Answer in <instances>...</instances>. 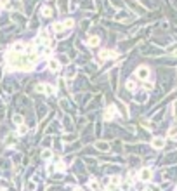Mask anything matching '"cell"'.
Listing matches in <instances>:
<instances>
[{
  "instance_id": "1",
  "label": "cell",
  "mask_w": 177,
  "mask_h": 191,
  "mask_svg": "<svg viewBox=\"0 0 177 191\" xmlns=\"http://www.w3.org/2000/svg\"><path fill=\"white\" fill-rule=\"evenodd\" d=\"M118 56L116 54V50H109V49H104L99 52V63H103V61H106V59H115V57Z\"/></svg>"
},
{
  "instance_id": "2",
  "label": "cell",
  "mask_w": 177,
  "mask_h": 191,
  "mask_svg": "<svg viewBox=\"0 0 177 191\" xmlns=\"http://www.w3.org/2000/svg\"><path fill=\"white\" fill-rule=\"evenodd\" d=\"M135 77L139 78V80H148L149 78V68L148 66H139V68L135 70Z\"/></svg>"
},
{
  "instance_id": "3",
  "label": "cell",
  "mask_w": 177,
  "mask_h": 191,
  "mask_svg": "<svg viewBox=\"0 0 177 191\" xmlns=\"http://www.w3.org/2000/svg\"><path fill=\"white\" fill-rule=\"evenodd\" d=\"M151 177H153V172H151L149 169H142L141 172H139V179H141L142 183H149Z\"/></svg>"
},
{
  "instance_id": "4",
  "label": "cell",
  "mask_w": 177,
  "mask_h": 191,
  "mask_svg": "<svg viewBox=\"0 0 177 191\" xmlns=\"http://www.w3.org/2000/svg\"><path fill=\"white\" fill-rule=\"evenodd\" d=\"M115 115H116V106H115V104L108 106V110L104 111V118H106V120H113Z\"/></svg>"
},
{
  "instance_id": "5",
  "label": "cell",
  "mask_w": 177,
  "mask_h": 191,
  "mask_svg": "<svg viewBox=\"0 0 177 191\" xmlns=\"http://www.w3.org/2000/svg\"><path fill=\"white\" fill-rule=\"evenodd\" d=\"M151 146H153L155 149H163V146H165V139H163V137H153Z\"/></svg>"
},
{
  "instance_id": "6",
  "label": "cell",
  "mask_w": 177,
  "mask_h": 191,
  "mask_svg": "<svg viewBox=\"0 0 177 191\" xmlns=\"http://www.w3.org/2000/svg\"><path fill=\"white\" fill-rule=\"evenodd\" d=\"M26 49H28V47H26L23 42H16V43H12V45H11V50H12V52H19V54H21V52H24Z\"/></svg>"
},
{
  "instance_id": "7",
  "label": "cell",
  "mask_w": 177,
  "mask_h": 191,
  "mask_svg": "<svg viewBox=\"0 0 177 191\" xmlns=\"http://www.w3.org/2000/svg\"><path fill=\"white\" fill-rule=\"evenodd\" d=\"M59 68H61V64H59L57 59H49V70L52 71V73H57Z\"/></svg>"
},
{
  "instance_id": "8",
  "label": "cell",
  "mask_w": 177,
  "mask_h": 191,
  "mask_svg": "<svg viewBox=\"0 0 177 191\" xmlns=\"http://www.w3.org/2000/svg\"><path fill=\"white\" fill-rule=\"evenodd\" d=\"M118 184H122V179L118 176H113V177H109V184H108V188L109 189H115Z\"/></svg>"
},
{
  "instance_id": "9",
  "label": "cell",
  "mask_w": 177,
  "mask_h": 191,
  "mask_svg": "<svg viewBox=\"0 0 177 191\" xmlns=\"http://www.w3.org/2000/svg\"><path fill=\"white\" fill-rule=\"evenodd\" d=\"M99 38H97V37H89V38H87V45H89V47H97V45H99Z\"/></svg>"
},
{
  "instance_id": "10",
  "label": "cell",
  "mask_w": 177,
  "mask_h": 191,
  "mask_svg": "<svg viewBox=\"0 0 177 191\" xmlns=\"http://www.w3.org/2000/svg\"><path fill=\"white\" fill-rule=\"evenodd\" d=\"M89 186H90V189L92 191H99L101 189V184H99L97 179H90V181H89Z\"/></svg>"
},
{
  "instance_id": "11",
  "label": "cell",
  "mask_w": 177,
  "mask_h": 191,
  "mask_svg": "<svg viewBox=\"0 0 177 191\" xmlns=\"http://www.w3.org/2000/svg\"><path fill=\"white\" fill-rule=\"evenodd\" d=\"M96 148L99 149V151H108V149H109V144L104 142V141H97L96 142Z\"/></svg>"
},
{
  "instance_id": "12",
  "label": "cell",
  "mask_w": 177,
  "mask_h": 191,
  "mask_svg": "<svg viewBox=\"0 0 177 191\" xmlns=\"http://www.w3.org/2000/svg\"><path fill=\"white\" fill-rule=\"evenodd\" d=\"M165 52H167V54H170V56H177V43H172V45H169V47L165 49Z\"/></svg>"
},
{
  "instance_id": "13",
  "label": "cell",
  "mask_w": 177,
  "mask_h": 191,
  "mask_svg": "<svg viewBox=\"0 0 177 191\" xmlns=\"http://www.w3.org/2000/svg\"><path fill=\"white\" fill-rule=\"evenodd\" d=\"M52 30H54V31H56V33H63L64 30V24L63 23H54V24H52Z\"/></svg>"
},
{
  "instance_id": "14",
  "label": "cell",
  "mask_w": 177,
  "mask_h": 191,
  "mask_svg": "<svg viewBox=\"0 0 177 191\" xmlns=\"http://www.w3.org/2000/svg\"><path fill=\"white\" fill-rule=\"evenodd\" d=\"M125 87H127V89H128L130 92H134L135 89H137V85H135V82H134V80H127V84H125Z\"/></svg>"
},
{
  "instance_id": "15",
  "label": "cell",
  "mask_w": 177,
  "mask_h": 191,
  "mask_svg": "<svg viewBox=\"0 0 177 191\" xmlns=\"http://www.w3.org/2000/svg\"><path fill=\"white\" fill-rule=\"evenodd\" d=\"M26 132H28V127H26L24 123H21V125H17V134H19V135H24Z\"/></svg>"
},
{
  "instance_id": "16",
  "label": "cell",
  "mask_w": 177,
  "mask_h": 191,
  "mask_svg": "<svg viewBox=\"0 0 177 191\" xmlns=\"http://www.w3.org/2000/svg\"><path fill=\"white\" fill-rule=\"evenodd\" d=\"M120 186H122V191H130V188H132V183H130V181H123Z\"/></svg>"
},
{
  "instance_id": "17",
  "label": "cell",
  "mask_w": 177,
  "mask_h": 191,
  "mask_svg": "<svg viewBox=\"0 0 177 191\" xmlns=\"http://www.w3.org/2000/svg\"><path fill=\"white\" fill-rule=\"evenodd\" d=\"M42 16H43V18H50V16H52V11H50V7H47V5H45V7H42Z\"/></svg>"
},
{
  "instance_id": "18",
  "label": "cell",
  "mask_w": 177,
  "mask_h": 191,
  "mask_svg": "<svg viewBox=\"0 0 177 191\" xmlns=\"http://www.w3.org/2000/svg\"><path fill=\"white\" fill-rule=\"evenodd\" d=\"M12 122H14L16 125H21L23 123V116L21 115H14V116H12Z\"/></svg>"
},
{
  "instance_id": "19",
  "label": "cell",
  "mask_w": 177,
  "mask_h": 191,
  "mask_svg": "<svg viewBox=\"0 0 177 191\" xmlns=\"http://www.w3.org/2000/svg\"><path fill=\"white\" fill-rule=\"evenodd\" d=\"M45 94H56V87H52V85H45Z\"/></svg>"
},
{
  "instance_id": "20",
  "label": "cell",
  "mask_w": 177,
  "mask_h": 191,
  "mask_svg": "<svg viewBox=\"0 0 177 191\" xmlns=\"http://www.w3.org/2000/svg\"><path fill=\"white\" fill-rule=\"evenodd\" d=\"M63 24H64V28H73L75 21H73V19H64V21H63Z\"/></svg>"
},
{
  "instance_id": "21",
  "label": "cell",
  "mask_w": 177,
  "mask_h": 191,
  "mask_svg": "<svg viewBox=\"0 0 177 191\" xmlns=\"http://www.w3.org/2000/svg\"><path fill=\"white\" fill-rule=\"evenodd\" d=\"M50 156H52V151H50V149H43V153H42V158H43V160H49Z\"/></svg>"
},
{
  "instance_id": "22",
  "label": "cell",
  "mask_w": 177,
  "mask_h": 191,
  "mask_svg": "<svg viewBox=\"0 0 177 191\" xmlns=\"http://www.w3.org/2000/svg\"><path fill=\"white\" fill-rule=\"evenodd\" d=\"M56 170H59V172H64V170H66V165H64L63 162H57L56 163Z\"/></svg>"
},
{
  "instance_id": "23",
  "label": "cell",
  "mask_w": 177,
  "mask_h": 191,
  "mask_svg": "<svg viewBox=\"0 0 177 191\" xmlns=\"http://www.w3.org/2000/svg\"><path fill=\"white\" fill-rule=\"evenodd\" d=\"M144 191H160V186H156V184H149Z\"/></svg>"
},
{
  "instance_id": "24",
  "label": "cell",
  "mask_w": 177,
  "mask_h": 191,
  "mask_svg": "<svg viewBox=\"0 0 177 191\" xmlns=\"http://www.w3.org/2000/svg\"><path fill=\"white\" fill-rule=\"evenodd\" d=\"M35 91H36V92H40V94H42V92H45V85H43V84H38V85H36V87H35Z\"/></svg>"
},
{
  "instance_id": "25",
  "label": "cell",
  "mask_w": 177,
  "mask_h": 191,
  "mask_svg": "<svg viewBox=\"0 0 177 191\" xmlns=\"http://www.w3.org/2000/svg\"><path fill=\"white\" fill-rule=\"evenodd\" d=\"M172 113H174V118L177 120V101L172 104Z\"/></svg>"
},
{
  "instance_id": "26",
  "label": "cell",
  "mask_w": 177,
  "mask_h": 191,
  "mask_svg": "<svg viewBox=\"0 0 177 191\" xmlns=\"http://www.w3.org/2000/svg\"><path fill=\"white\" fill-rule=\"evenodd\" d=\"M59 5H61V9H63V11H66V7H68V2L61 0V2H59Z\"/></svg>"
},
{
  "instance_id": "27",
  "label": "cell",
  "mask_w": 177,
  "mask_h": 191,
  "mask_svg": "<svg viewBox=\"0 0 177 191\" xmlns=\"http://www.w3.org/2000/svg\"><path fill=\"white\" fill-rule=\"evenodd\" d=\"M54 170H56V167H54V165H52V163H50L49 167H47V174H52V172H54Z\"/></svg>"
},
{
  "instance_id": "28",
  "label": "cell",
  "mask_w": 177,
  "mask_h": 191,
  "mask_svg": "<svg viewBox=\"0 0 177 191\" xmlns=\"http://www.w3.org/2000/svg\"><path fill=\"white\" fill-rule=\"evenodd\" d=\"M9 5V0H0V7H7Z\"/></svg>"
},
{
  "instance_id": "29",
  "label": "cell",
  "mask_w": 177,
  "mask_h": 191,
  "mask_svg": "<svg viewBox=\"0 0 177 191\" xmlns=\"http://www.w3.org/2000/svg\"><path fill=\"white\" fill-rule=\"evenodd\" d=\"M16 144V139H7V146H14Z\"/></svg>"
},
{
  "instance_id": "30",
  "label": "cell",
  "mask_w": 177,
  "mask_h": 191,
  "mask_svg": "<svg viewBox=\"0 0 177 191\" xmlns=\"http://www.w3.org/2000/svg\"><path fill=\"white\" fill-rule=\"evenodd\" d=\"M73 191H84V189H82V188H78V186H77V188H73Z\"/></svg>"
},
{
  "instance_id": "31",
  "label": "cell",
  "mask_w": 177,
  "mask_h": 191,
  "mask_svg": "<svg viewBox=\"0 0 177 191\" xmlns=\"http://www.w3.org/2000/svg\"><path fill=\"white\" fill-rule=\"evenodd\" d=\"M175 191H177V188H175Z\"/></svg>"
}]
</instances>
